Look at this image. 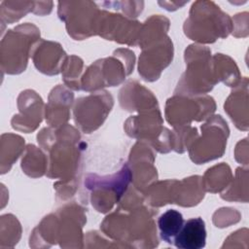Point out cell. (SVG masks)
<instances>
[{
  "mask_svg": "<svg viewBox=\"0 0 249 249\" xmlns=\"http://www.w3.org/2000/svg\"><path fill=\"white\" fill-rule=\"evenodd\" d=\"M131 178V171L127 165L112 176L98 177L90 174L87 177L85 184L90 190L91 203L97 211L105 213L109 211L114 203L118 202L126 190Z\"/></svg>",
  "mask_w": 249,
  "mask_h": 249,
  "instance_id": "obj_5",
  "label": "cell"
},
{
  "mask_svg": "<svg viewBox=\"0 0 249 249\" xmlns=\"http://www.w3.org/2000/svg\"><path fill=\"white\" fill-rule=\"evenodd\" d=\"M205 223L200 217H196L184 222L173 244L181 249H200L205 246Z\"/></svg>",
  "mask_w": 249,
  "mask_h": 249,
  "instance_id": "obj_13",
  "label": "cell"
},
{
  "mask_svg": "<svg viewBox=\"0 0 249 249\" xmlns=\"http://www.w3.org/2000/svg\"><path fill=\"white\" fill-rule=\"evenodd\" d=\"M40 36L38 28L29 23L8 30L1 42V64L9 74L24 71L33 42Z\"/></svg>",
  "mask_w": 249,
  "mask_h": 249,
  "instance_id": "obj_2",
  "label": "cell"
},
{
  "mask_svg": "<svg viewBox=\"0 0 249 249\" xmlns=\"http://www.w3.org/2000/svg\"><path fill=\"white\" fill-rule=\"evenodd\" d=\"M139 57V74L147 81L159 79L160 72L170 63L173 57L172 42L168 37L152 43L142 49Z\"/></svg>",
  "mask_w": 249,
  "mask_h": 249,
  "instance_id": "obj_10",
  "label": "cell"
},
{
  "mask_svg": "<svg viewBox=\"0 0 249 249\" xmlns=\"http://www.w3.org/2000/svg\"><path fill=\"white\" fill-rule=\"evenodd\" d=\"M215 111V103L212 97L202 96L197 99H186L183 96L169 98L166 102V120L174 126L189 125L195 121H202Z\"/></svg>",
  "mask_w": 249,
  "mask_h": 249,
  "instance_id": "obj_7",
  "label": "cell"
},
{
  "mask_svg": "<svg viewBox=\"0 0 249 249\" xmlns=\"http://www.w3.org/2000/svg\"><path fill=\"white\" fill-rule=\"evenodd\" d=\"M83 67V61L81 58L72 55L71 57H68V60L64 62L62 66V72H63V78L65 83L68 85V87L73 88L74 89H79L81 84L79 83L81 72Z\"/></svg>",
  "mask_w": 249,
  "mask_h": 249,
  "instance_id": "obj_18",
  "label": "cell"
},
{
  "mask_svg": "<svg viewBox=\"0 0 249 249\" xmlns=\"http://www.w3.org/2000/svg\"><path fill=\"white\" fill-rule=\"evenodd\" d=\"M18 103L20 114L14 116L12 125L15 129L28 133L42 121V99L33 90H25L20 93Z\"/></svg>",
  "mask_w": 249,
  "mask_h": 249,
  "instance_id": "obj_11",
  "label": "cell"
},
{
  "mask_svg": "<svg viewBox=\"0 0 249 249\" xmlns=\"http://www.w3.org/2000/svg\"><path fill=\"white\" fill-rule=\"evenodd\" d=\"M101 11L90 1L59 2L58 15L66 22L69 35L76 40H82L97 33Z\"/></svg>",
  "mask_w": 249,
  "mask_h": 249,
  "instance_id": "obj_4",
  "label": "cell"
},
{
  "mask_svg": "<svg viewBox=\"0 0 249 249\" xmlns=\"http://www.w3.org/2000/svg\"><path fill=\"white\" fill-rule=\"evenodd\" d=\"M141 24L138 21L129 20L119 14L101 12L97 33L107 40H114L119 43L137 45Z\"/></svg>",
  "mask_w": 249,
  "mask_h": 249,
  "instance_id": "obj_9",
  "label": "cell"
},
{
  "mask_svg": "<svg viewBox=\"0 0 249 249\" xmlns=\"http://www.w3.org/2000/svg\"><path fill=\"white\" fill-rule=\"evenodd\" d=\"M33 46V60L37 69L45 74L53 75L59 72L64 64L66 57L64 51L60 45L53 42L42 41Z\"/></svg>",
  "mask_w": 249,
  "mask_h": 249,
  "instance_id": "obj_12",
  "label": "cell"
},
{
  "mask_svg": "<svg viewBox=\"0 0 249 249\" xmlns=\"http://www.w3.org/2000/svg\"><path fill=\"white\" fill-rule=\"evenodd\" d=\"M182 214L174 209H169L161 214L158 219L160 234L163 241L173 244L175 236L180 231L184 224Z\"/></svg>",
  "mask_w": 249,
  "mask_h": 249,
  "instance_id": "obj_14",
  "label": "cell"
},
{
  "mask_svg": "<svg viewBox=\"0 0 249 249\" xmlns=\"http://www.w3.org/2000/svg\"><path fill=\"white\" fill-rule=\"evenodd\" d=\"M34 5V2H7L4 1L1 5V16L2 20L7 22H14L19 19L21 17H24L31 7Z\"/></svg>",
  "mask_w": 249,
  "mask_h": 249,
  "instance_id": "obj_19",
  "label": "cell"
},
{
  "mask_svg": "<svg viewBox=\"0 0 249 249\" xmlns=\"http://www.w3.org/2000/svg\"><path fill=\"white\" fill-rule=\"evenodd\" d=\"M184 30L192 40L201 43L215 42L225 38L231 30L230 17L213 2L197 1L193 4Z\"/></svg>",
  "mask_w": 249,
  "mask_h": 249,
  "instance_id": "obj_1",
  "label": "cell"
},
{
  "mask_svg": "<svg viewBox=\"0 0 249 249\" xmlns=\"http://www.w3.org/2000/svg\"><path fill=\"white\" fill-rule=\"evenodd\" d=\"M202 135L190 147V157L197 164L222 157L227 144L229 127L221 116H214L201 125Z\"/></svg>",
  "mask_w": 249,
  "mask_h": 249,
  "instance_id": "obj_6",
  "label": "cell"
},
{
  "mask_svg": "<svg viewBox=\"0 0 249 249\" xmlns=\"http://www.w3.org/2000/svg\"><path fill=\"white\" fill-rule=\"evenodd\" d=\"M194 53L190 49L186 50L185 58L188 63V68L178 83L176 90L182 91L188 89L190 94H199L209 91L216 84L214 69L210 61V51L207 48L200 47L199 55H197L198 46H191Z\"/></svg>",
  "mask_w": 249,
  "mask_h": 249,
  "instance_id": "obj_3",
  "label": "cell"
},
{
  "mask_svg": "<svg viewBox=\"0 0 249 249\" xmlns=\"http://www.w3.org/2000/svg\"><path fill=\"white\" fill-rule=\"evenodd\" d=\"M231 178V169L227 164L216 165L212 168H209L205 173V176L202 180L203 188L208 192H219L225 188V185H228Z\"/></svg>",
  "mask_w": 249,
  "mask_h": 249,
  "instance_id": "obj_15",
  "label": "cell"
},
{
  "mask_svg": "<svg viewBox=\"0 0 249 249\" xmlns=\"http://www.w3.org/2000/svg\"><path fill=\"white\" fill-rule=\"evenodd\" d=\"M112 106L113 98L106 91L79 98L74 106L75 123L83 131L90 133L102 124Z\"/></svg>",
  "mask_w": 249,
  "mask_h": 249,
  "instance_id": "obj_8",
  "label": "cell"
},
{
  "mask_svg": "<svg viewBox=\"0 0 249 249\" xmlns=\"http://www.w3.org/2000/svg\"><path fill=\"white\" fill-rule=\"evenodd\" d=\"M7 139H5V136L2 135V141H4L9 148L6 149L4 147H1V161H3L6 157H8L6 162L2 165V168L4 167L5 164L8 163V170L11 168V165L15 160H17L18 155L21 153L23 145H24V140L18 136V135H13V134H5Z\"/></svg>",
  "mask_w": 249,
  "mask_h": 249,
  "instance_id": "obj_17",
  "label": "cell"
},
{
  "mask_svg": "<svg viewBox=\"0 0 249 249\" xmlns=\"http://www.w3.org/2000/svg\"><path fill=\"white\" fill-rule=\"evenodd\" d=\"M21 167L23 171L32 177L42 176L45 172V156L33 145H29L26 155L22 159Z\"/></svg>",
  "mask_w": 249,
  "mask_h": 249,
  "instance_id": "obj_16",
  "label": "cell"
}]
</instances>
